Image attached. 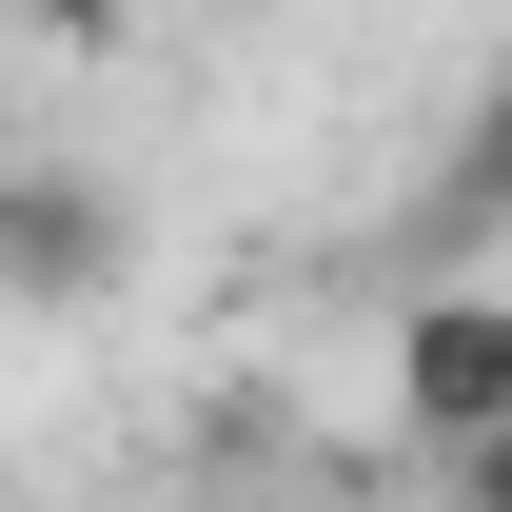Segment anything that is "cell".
I'll return each mask as SVG.
<instances>
[{"label": "cell", "mask_w": 512, "mask_h": 512, "mask_svg": "<svg viewBox=\"0 0 512 512\" xmlns=\"http://www.w3.org/2000/svg\"><path fill=\"white\" fill-rule=\"evenodd\" d=\"M394 394H414L434 453H493V414H512V316H493V296H434L414 355H394Z\"/></svg>", "instance_id": "6da1fadb"}, {"label": "cell", "mask_w": 512, "mask_h": 512, "mask_svg": "<svg viewBox=\"0 0 512 512\" xmlns=\"http://www.w3.org/2000/svg\"><path fill=\"white\" fill-rule=\"evenodd\" d=\"M0 20H99V0H0Z\"/></svg>", "instance_id": "7a4b0ae2"}, {"label": "cell", "mask_w": 512, "mask_h": 512, "mask_svg": "<svg viewBox=\"0 0 512 512\" xmlns=\"http://www.w3.org/2000/svg\"><path fill=\"white\" fill-rule=\"evenodd\" d=\"M0 512H20V493H0Z\"/></svg>", "instance_id": "3957f363"}]
</instances>
